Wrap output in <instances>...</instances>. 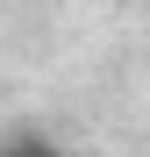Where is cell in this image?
Masks as SVG:
<instances>
[{"label":"cell","mask_w":150,"mask_h":157,"mask_svg":"<svg viewBox=\"0 0 150 157\" xmlns=\"http://www.w3.org/2000/svg\"><path fill=\"white\" fill-rule=\"evenodd\" d=\"M0 157H14V143H7V136H0Z\"/></svg>","instance_id":"cell-2"},{"label":"cell","mask_w":150,"mask_h":157,"mask_svg":"<svg viewBox=\"0 0 150 157\" xmlns=\"http://www.w3.org/2000/svg\"><path fill=\"white\" fill-rule=\"evenodd\" d=\"M7 143H14V157H71L57 136H36V128H21V136H7Z\"/></svg>","instance_id":"cell-1"}]
</instances>
